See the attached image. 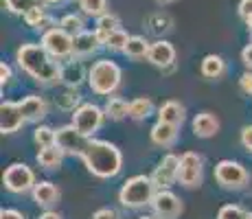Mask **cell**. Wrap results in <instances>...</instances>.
Returning a JSON list of instances; mask_svg holds the SVG:
<instances>
[{"mask_svg":"<svg viewBox=\"0 0 252 219\" xmlns=\"http://www.w3.org/2000/svg\"><path fill=\"white\" fill-rule=\"evenodd\" d=\"M149 27H152V31L154 33H162V31H167L169 29V24H171V20H169V16H164L162 11H158V13H154V16H149Z\"/></svg>","mask_w":252,"mask_h":219,"instance_id":"836d02e7","label":"cell"},{"mask_svg":"<svg viewBox=\"0 0 252 219\" xmlns=\"http://www.w3.org/2000/svg\"><path fill=\"white\" fill-rule=\"evenodd\" d=\"M81 101V94L75 90V88H70V90H66L64 94L57 99V105H60L62 110H72L75 112V105Z\"/></svg>","mask_w":252,"mask_h":219,"instance_id":"d6a6232c","label":"cell"},{"mask_svg":"<svg viewBox=\"0 0 252 219\" xmlns=\"http://www.w3.org/2000/svg\"><path fill=\"white\" fill-rule=\"evenodd\" d=\"M246 24H248V29L252 31V16H250V18H246Z\"/></svg>","mask_w":252,"mask_h":219,"instance_id":"bcb514c9","label":"cell"},{"mask_svg":"<svg viewBox=\"0 0 252 219\" xmlns=\"http://www.w3.org/2000/svg\"><path fill=\"white\" fill-rule=\"evenodd\" d=\"M4 7L9 9L11 13H22V16H27L31 9H35V7H40V0H4Z\"/></svg>","mask_w":252,"mask_h":219,"instance_id":"f546056e","label":"cell"},{"mask_svg":"<svg viewBox=\"0 0 252 219\" xmlns=\"http://www.w3.org/2000/svg\"><path fill=\"white\" fill-rule=\"evenodd\" d=\"M158 121L180 127L184 123V108L178 103V101H167V103H162L160 110H158Z\"/></svg>","mask_w":252,"mask_h":219,"instance_id":"ffe728a7","label":"cell"},{"mask_svg":"<svg viewBox=\"0 0 252 219\" xmlns=\"http://www.w3.org/2000/svg\"><path fill=\"white\" fill-rule=\"evenodd\" d=\"M86 24H84V20H81L79 16H75V13H68V16H64L60 20V29H64L66 33H70L72 37L75 35H79V33H84L86 31Z\"/></svg>","mask_w":252,"mask_h":219,"instance_id":"f1b7e54d","label":"cell"},{"mask_svg":"<svg viewBox=\"0 0 252 219\" xmlns=\"http://www.w3.org/2000/svg\"><path fill=\"white\" fill-rule=\"evenodd\" d=\"M156 195V184L149 175H134L121 187L119 191V202L125 208H143L152 204Z\"/></svg>","mask_w":252,"mask_h":219,"instance_id":"3957f363","label":"cell"},{"mask_svg":"<svg viewBox=\"0 0 252 219\" xmlns=\"http://www.w3.org/2000/svg\"><path fill=\"white\" fill-rule=\"evenodd\" d=\"M217 131H220V121H217V116L211 114V112H202V114H197L195 119H193V134H195L197 138H211Z\"/></svg>","mask_w":252,"mask_h":219,"instance_id":"9a60e30c","label":"cell"},{"mask_svg":"<svg viewBox=\"0 0 252 219\" xmlns=\"http://www.w3.org/2000/svg\"><path fill=\"white\" fill-rule=\"evenodd\" d=\"M152 108H154L152 99H147V96H138V99H134L132 103H129V116H132L134 121H143L152 114Z\"/></svg>","mask_w":252,"mask_h":219,"instance_id":"484cf974","label":"cell"},{"mask_svg":"<svg viewBox=\"0 0 252 219\" xmlns=\"http://www.w3.org/2000/svg\"><path fill=\"white\" fill-rule=\"evenodd\" d=\"M99 37H96L94 31H84L79 35H75V42H72V55L75 57H88L99 48Z\"/></svg>","mask_w":252,"mask_h":219,"instance_id":"d6986e66","label":"cell"},{"mask_svg":"<svg viewBox=\"0 0 252 219\" xmlns=\"http://www.w3.org/2000/svg\"><path fill=\"white\" fill-rule=\"evenodd\" d=\"M79 7L86 16L101 18L108 13V0H79Z\"/></svg>","mask_w":252,"mask_h":219,"instance_id":"83f0119b","label":"cell"},{"mask_svg":"<svg viewBox=\"0 0 252 219\" xmlns=\"http://www.w3.org/2000/svg\"><path fill=\"white\" fill-rule=\"evenodd\" d=\"M158 4H169V2H173V0H156Z\"/></svg>","mask_w":252,"mask_h":219,"instance_id":"7dc6e473","label":"cell"},{"mask_svg":"<svg viewBox=\"0 0 252 219\" xmlns=\"http://www.w3.org/2000/svg\"><path fill=\"white\" fill-rule=\"evenodd\" d=\"M239 16L244 18V20L252 16V0H241L239 2Z\"/></svg>","mask_w":252,"mask_h":219,"instance_id":"ab89813d","label":"cell"},{"mask_svg":"<svg viewBox=\"0 0 252 219\" xmlns=\"http://www.w3.org/2000/svg\"><path fill=\"white\" fill-rule=\"evenodd\" d=\"M200 70H202V75H204L206 79H220V77L224 75V70H226V64H224V60H221L220 55H206L204 60H202Z\"/></svg>","mask_w":252,"mask_h":219,"instance_id":"603a6c76","label":"cell"},{"mask_svg":"<svg viewBox=\"0 0 252 219\" xmlns=\"http://www.w3.org/2000/svg\"><path fill=\"white\" fill-rule=\"evenodd\" d=\"M20 110L24 114V119L31 121V123H37V121H42L46 116V101L42 99V96H24L20 101Z\"/></svg>","mask_w":252,"mask_h":219,"instance_id":"2e32d148","label":"cell"},{"mask_svg":"<svg viewBox=\"0 0 252 219\" xmlns=\"http://www.w3.org/2000/svg\"><path fill=\"white\" fill-rule=\"evenodd\" d=\"M152 208L158 219H176L182 213V202L169 188H160L152 199Z\"/></svg>","mask_w":252,"mask_h":219,"instance_id":"8fae6325","label":"cell"},{"mask_svg":"<svg viewBox=\"0 0 252 219\" xmlns=\"http://www.w3.org/2000/svg\"><path fill=\"white\" fill-rule=\"evenodd\" d=\"M24 114L20 110V103H13V101H2L0 105V129L2 134H13L24 125Z\"/></svg>","mask_w":252,"mask_h":219,"instance_id":"4fadbf2b","label":"cell"},{"mask_svg":"<svg viewBox=\"0 0 252 219\" xmlns=\"http://www.w3.org/2000/svg\"><path fill=\"white\" fill-rule=\"evenodd\" d=\"M40 219H62L60 213H55V211H46V213H42Z\"/></svg>","mask_w":252,"mask_h":219,"instance_id":"ee69618b","label":"cell"},{"mask_svg":"<svg viewBox=\"0 0 252 219\" xmlns=\"http://www.w3.org/2000/svg\"><path fill=\"white\" fill-rule=\"evenodd\" d=\"M147 60L152 62L154 66H173V60H176V48H173L171 42L167 40H158L149 46V53H147Z\"/></svg>","mask_w":252,"mask_h":219,"instance_id":"5bb4252c","label":"cell"},{"mask_svg":"<svg viewBox=\"0 0 252 219\" xmlns=\"http://www.w3.org/2000/svg\"><path fill=\"white\" fill-rule=\"evenodd\" d=\"M96 29L112 33V31H116V29H121V22H119V18H116L114 13H105V16L96 18Z\"/></svg>","mask_w":252,"mask_h":219,"instance_id":"e575fe53","label":"cell"},{"mask_svg":"<svg viewBox=\"0 0 252 219\" xmlns=\"http://www.w3.org/2000/svg\"><path fill=\"white\" fill-rule=\"evenodd\" d=\"M81 158H84L88 171L101 180L114 178L121 171V167H123V156H121L119 147L108 143V140L90 138L88 147H86Z\"/></svg>","mask_w":252,"mask_h":219,"instance_id":"7a4b0ae2","label":"cell"},{"mask_svg":"<svg viewBox=\"0 0 252 219\" xmlns=\"http://www.w3.org/2000/svg\"><path fill=\"white\" fill-rule=\"evenodd\" d=\"M18 66L27 75H31L40 84H55L60 81L62 66L55 62V57L46 51L42 44H22L16 53Z\"/></svg>","mask_w":252,"mask_h":219,"instance_id":"6da1fadb","label":"cell"},{"mask_svg":"<svg viewBox=\"0 0 252 219\" xmlns=\"http://www.w3.org/2000/svg\"><path fill=\"white\" fill-rule=\"evenodd\" d=\"M92 219H119V217H116V213L112 208H101V211H96L92 215Z\"/></svg>","mask_w":252,"mask_h":219,"instance_id":"60d3db41","label":"cell"},{"mask_svg":"<svg viewBox=\"0 0 252 219\" xmlns=\"http://www.w3.org/2000/svg\"><path fill=\"white\" fill-rule=\"evenodd\" d=\"M217 219H248V213L241 206H237V204H226V206L220 208Z\"/></svg>","mask_w":252,"mask_h":219,"instance_id":"1f68e13d","label":"cell"},{"mask_svg":"<svg viewBox=\"0 0 252 219\" xmlns=\"http://www.w3.org/2000/svg\"><path fill=\"white\" fill-rule=\"evenodd\" d=\"M215 180L220 187L228 188V191H239L250 182V175L244 164L235 162V160H221L215 167Z\"/></svg>","mask_w":252,"mask_h":219,"instance_id":"5b68a950","label":"cell"},{"mask_svg":"<svg viewBox=\"0 0 252 219\" xmlns=\"http://www.w3.org/2000/svg\"><path fill=\"white\" fill-rule=\"evenodd\" d=\"M42 2H46V4H62V2H66V0H42Z\"/></svg>","mask_w":252,"mask_h":219,"instance_id":"f6af8a7d","label":"cell"},{"mask_svg":"<svg viewBox=\"0 0 252 219\" xmlns=\"http://www.w3.org/2000/svg\"><path fill=\"white\" fill-rule=\"evenodd\" d=\"M0 219H24V215L16 208H2L0 211Z\"/></svg>","mask_w":252,"mask_h":219,"instance_id":"f35d334b","label":"cell"},{"mask_svg":"<svg viewBox=\"0 0 252 219\" xmlns=\"http://www.w3.org/2000/svg\"><path fill=\"white\" fill-rule=\"evenodd\" d=\"M86 72H84V66L79 64V62H68V64L62 66V75H60V81H64L68 88H77L84 81Z\"/></svg>","mask_w":252,"mask_h":219,"instance_id":"44dd1931","label":"cell"},{"mask_svg":"<svg viewBox=\"0 0 252 219\" xmlns=\"http://www.w3.org/2000/svg\"><path fill=\"white\" fill-rule=\"evenodd\" d=\"M140 219H156V217H152V215H145V217H140Z\"/></svg>","mask_w":252,"mask_h":219,"instance_id":"c3c4849f","label":"cell"},{"mask_svg":"<svg viewBox=\"0 0 252 219\" xmlns=\"http://www.w3.org/2000/svg\"><path fill=\"white\" fill-rule=\"evenodd\" d=\"M2 182L4 188L11 193H27L35 188V173L31 167H27L24 162H13L4 169L2 173Z\"/></svg>","mask_w":252,"mask_h":219,"instance_id":"8992f818","label":"cell"},{"mask_svg":"<svg viewBox=\"0 0 252 219\" xmlns=\"http://www.w3.org/2000/svg\"><path fill=\"white\" fill-rule=\"evenodd\" d=\"M129 37H132V35H127L123 29H116V31L110 33L105 48H110V51H125V46H127Z\"/></svg>","mask_w":252,"mask_h":219,"instance_id":"4dcf8cb0","label":"cell"},{"mask_svg":"<svg viewBox=\"0 0 252 219\" xmlns=\"http://www.w3.org/2000/svg\"><path fill=\"white\" fill-rule=\"evenodd\" d=\"M178 182L187 188H195L202 184V158L195 152H187L180 156Z\"/></svg>","mask_w":252,"mask_h":219,"instance_id":"9c48e42d","label":"cell"},{"mask_svg":"<svg viewBox=\"0 0 252 219\" xmlns=\"http://www.w3.org/2000/svg\"><path fill=\"white\" fill-rule=\"evenodd\" d=\"M103 119H105V110H101L99 105H94V103H84L72 112V123L70 125L77 131H81L84 136L90 138V136L103 125Z\"/></svg>","mask_w":252,"mask_h":219,"instance_id":"52a82bcc","label":"cell"},{"mask_svg":"<svg viewBox=\"0 0 252 219\" xmlns=\"http://www.w3.org/2000/svg\"><path fill=\"white\" fill-rule=\"evenodd\" d=\"M248 219H252V213H248Z\"/></svg>","mask_w":252,"mask_h":219,"instance_id":"681fc988","label":"cell"},{"mask_svg":"<svg viewBox=\"0 0 252 219\" xmlns=\"http://www.w3.org/2000/svg\"><path fill=\"white\" fill-rule=\"evenodd\" d=\"M46 18V13H44V7H35V9H31V11L24 16V22L29 24V27H33V29H37V24H40L42 20Z\"/></svg>","mask_w":252,"mask_h":219,"instance_id":"d590c367","label":"cell"},{"mask_svg":"<svg viewBox=\"0 0 252 219\" xmlns=\"http://www.w3.org/2000/svg\"><path fill=\"white\" fill-rule=\"evenodd\" d=\"M33 140L37 143V147L44 149V147H51V145H57V131L48 125H40L35 131H33Z\"/></svg>","mask_w":252,"mask_h":219,"instance_id":"4316f807","label":"cell"},{"mask_svg":"<svg viewBox=\"0 0 252 219\" xmlns=\"http://www.w3.org/2000/svg\"><path fill=\"white\" fill-rule=\"evenodd\" d=\"M90 138L84 136L81 131H77L72 125H66V127H60L57 129V147L62 149L64 154H70V156H84L86 147H88Z\"/></svg>","mask_w":252,"mask_h":219,"instance_id":"30bf717a","label":"cell"},{"mask_svg":"<svg viewBox=\"0 0 252 219\" xmlns=\"http://www.w3.org/2000/svg\"><path fill=\"white\" fill-rule=\"evenodd\" d=\"M239 86H241V90H244L246 94H252V70H248V72H244V75H241Z\"/></svg>","mask_w":252,"mask_h":219,"instance_id":"8d00e7d4","label":"cell"},{"mask_svg":"<svg viewBox=\"0 0 252 219\" xmlns=\"http://www.w3.org/2000/svg\"><path fill=\"white\" fill-rule=\"evenodd\" d=\"M72 42H75V37L60 27L51 29V31H46L44 35H42V46H44L55 60H64V57L72 55Z\"/></svg>","mask_w":252,"mask_h":219,"instance_id":"ba28073f","label":"cell"},{"mask_svg":"<svg viewBox=\"0 0 252 219\" xmlns=\"http://www.w3.org/2000/svg\"><path fill=\"white\" fill-rule=\"evenodd\" d=\"M105 116H110L112 121H121L125 116H129V103L121 96H110L108 103H105Z\"/></svg>","mask_w":252,"mask_h":219,"instance_id":"cb8c5ba5","label":"cell"},{"mask_svg":"<svg viewBox=\"0 0 252 219\" xmlns=\"http://www.w3.org/2000/svg\"><path fill=\"white\" fill-rule=\"evenodd\" d=\"M149 136H152V143L158 145V147H171L178 138V125L158 121V123L152 127V131H149Z\"/></svg>","mask_w":252,"mask_h":219,"instance_id":"e0dca14e","label":"cell"},{"mask_svg":"<svg viewBox=\"0 0 252 219\" xmlns=\"http://www.w3.org/2000/svg\"><path fill=\"white\" fill-rule=\"evenodd\" d=\"M33 199H35L37 206L51 208L60 202V188L53 182H37L35 188H33Z\"/></svg>","mask_w":252,"mask_h":219,"instance_id":"ac0fdd59","label":"cell"},{"mask_svg":"<svg viewBox=\"0 0 252 219\" xmlns=\"http://www.w3.org/2000/svg\"><path fill=\"white\" fill-rule=\"evenodd\" d=\"M241 60H244V64L250 68L252 70V42L248 44V46L244 48V51H241Z\"/></svg>","mask_w":252,"mask_h":219,"instance_id":"b9f144b4","label":"cell"},{"mask_svg":"<svg viewBox=\"0 0 252 219\" xmlns=\"http://www.w3.org/2000/svg\"><path fill=\"white\" fill-rule=\"evenodd\" d=\"M88 84L94 94H112L121 86V68L110 60L94 62L88 72Z\"/></svg>","mask_w":252,"mask_h":219,"instance_id":"277c9868","label":"cell"},{"mask_svg":"<svg viewBox=\"0 0 252 219\" xmlns=\"http://www.w3.org/2000/svg\"><path fill=\"white\" fill-rule=\"evenodd\" d=\"M241 145H244L248 152H252V125L244 127V131H241Z\"/></svg>","mask_w":252,"mask_h":219,"instance_id":"74e56055","label":"cell"},{"mask_svg":"<svg viewBox=\"0 0 252 219\" xmlns=\"http://www.w3.org/2000/svg\"><path fill=\"white\" fill-rule=\"evenodd\" d=\"M178 169H180V158H178V156H173V154H167L160 160V164L156 167L154 175H152L154 184H156L158 188L171 187V184L178 180Z\"/></svg>","mask_w":252,"mask_h":219,"instance_id":"7c38bea8","label":"cell"},{"mask_svg":"<svg viewBox=\"0 0 252 219\" xmlns=\"http://www.w3.org/2000/svg\"><path fill=\"white\" fill-rule=\"evenodd\" d=\"M149 44L145 37H140V35H132L129 37V42H127V46H125V55L127 57H132V60H143V57H147V53H149Z\"/></svg>","mask_w":252,"mask_h":219,"instance_id":"d4e9b609","label":"cell"},{"mask_svg":"<svg viewBox=\"0 0 252 219\" xmlns=\"http://www.w3.org/2000/svg\"><path fill=\"white\" fill-rule=\"evenodd\" d=\"M64 156L66 154L57 145H51V147H44L37 152V162L44 169H57L62 164V160H64Z\"/></svg>","mask_w":252,"mask_h":219,"instance_id":"7402d4cb","label":"cell"},{"mask_svg":"<svg viewBox=\"0 0 252 219\" xmlns=\"http://www.w3.org/2000/svg\"><path fill=\"white\" fill-rule=\"evenodd\" d=\"M9 79H11V68L7 64H0V81H2V86L9 84Z\"/></svg>","mask_w":252,"mask_h":219,"instance_id":"7bdbcfd3","label":"cell"}]
</instances>
